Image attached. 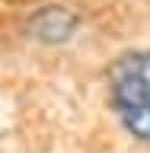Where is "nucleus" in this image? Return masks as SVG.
<instances>
[{
	"instance_id": "nucleus-1",
	"label": "nucleus",
	"mask_w": 150,
	"mask_h": 153,
	"mask_svg": "<svg viewBox=\"0 0 150 153\" xmlns=\"http://www.w3.org/2000/svg\"><path fill=\"white\" fill-rule=\"evenodd\" d=\"M109 99L125 131L150 143V48L125 51L109 64Z\"/></svg>"
},
{
	"instance_id": "nucleus-2",
	"label": "nucleus",
	"mask_w": 150,
	"mask_h": 153,
	"mask_svg": "<svg viewBox=\"0 0 150 153\" xmlns=\"http://www.w3.org/2000/svg\"><path fill=\"white\" fill-rule=\"evenodd\" d=\"M74 29H77V16L70 10H64V7H45V10H38L35 16L29 19V32L38 42H45V45L67 42V38L74 35Z\"/></svg>"
}]
</instances>
